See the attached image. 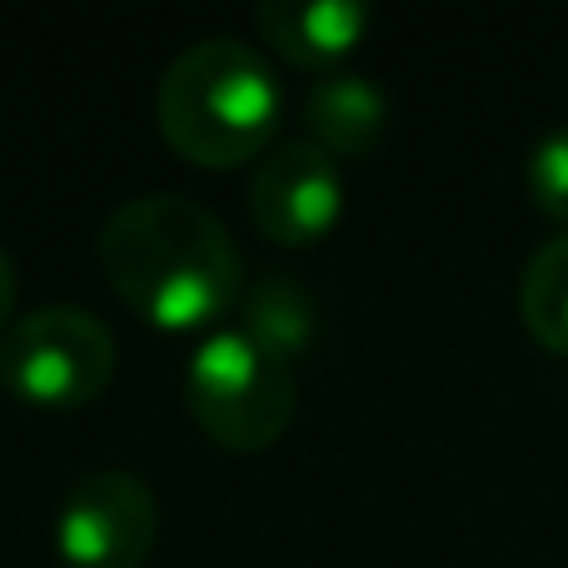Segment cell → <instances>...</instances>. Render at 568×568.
Returning <instances> with one entry per match:
<instances>
[{"label":"cell","instance_id":"1","mask_svg":"<svg viewBox=\"0 0 568 568\" xmlns=\"http://www.w3.org/2000/svg\"><path fill=\"white\" fill-rule=\"evenodd\" d=\"M100 265L130 310L165 329L220 320L245 290L225 220L180 190H145L110 210Z\"/></svg>","mask_w":568,"mask_h":568},{"label":"cell","instance_id":"2","mask_svg":"<svg viewBox=\"0 0 568 568\" xmlns=\"http://www.w3.org/2000/svg\"><path fill=\"white\" fill-rule=\"evenodd\" d=\"M165 140L195 165H235L270 150L280 120V80L260 45L235 36L190 40L155 85Z\"/></svg>","mask_w":568,"mask_h":568},{"label":"cell","instance_id":"3","mask_svg":"<svg viewBox=\"0 0 568 568\" xmlns=\"http://www.w3.org/2000/svg\"><path fill=\"white\" fill-rule=\"evenodd\" d=\"M294 369L260 349L240 324H220L185 364V404L225 449H265L294 419Z\"/></svg>","mask_w":568,"mask_h":568},{"label":"cell","instance_id":"4","mask_svg":"<svg viewBox=\"0 0 568 568\" xmlns=\"http://www.w3.org/2000/svg\"><path fill=\"white\" fill-rule=\"evenodd\" d=\"M115 374V334L85 304H36L0 334V379L30 404H85Z\"/></svg>","mask_w":568,"mask_h":568},{"label":"cell","instance_id":"5","mask_svg":"<svg viewBox=\"0 0 568 568\" xmlns=\"http://www.w3.org/2000/svg\"><path fill=\"white\" fill-rule=\"evenodd\" d=\"M160 539V499L135 469H90L70 484L55 544L70 568H140Z\"/></svg>","mask_w":568,"mask_h":568},{"label":"cell","instance_id":"6","mask_svg":"<svg viewBox=\"0 0 568 568\" xmlns=\"http://www.w3.org/2000/svg\"><path fill=\"white\" fill-rule=\"evenodd\" d=\"M344 210L339 160L310 135H290L260 155L250 175V215L275 245H314Z\"/></svg>","mask_w":568,"mask_h":568},{"label":"cell","instance_id":"7","mask_svg":"<svg viewBox=\"0 0 568 568\" xmlns=\"http://www.w3.org/2000/svg\"><path fill=\"white\" fill-rule=\"evenodd\" d=\"M304 125H310L314 145H324L334 160H359L379 145L384 125H389V95L364 70L334 65L304 95Z\"/></svg>","mask_w":568,"mask_h":568},{"label":"cell","instance_id":"8","mask_svg":"<svg viewBox=\"0 0 568 568\" xmlns=\"http://www.w3.org/2000/svg\"><path fill=\"white\" fill-rule=\"evenodd\" d=\"M374 10L364 0H260L255 26L294 65H334L369 30Z\"/></svg>","mask_w":568,"mask_h":568},{"label":"cell","instance_id":"9","mask_svg":"<svg viewBox=\"0 0 568 568\" xmlns=\"http://www.w3.org/2000/svg\"><path fill=\"white\" fill-rule=\"evenodd\" d=\"M240 314H245L240 329L284 364L310 349L314 329H320V304H314L310 284L290 270H265V275L250 280L240 290Z\"/></svg>","mask_w":568,"mask_h":568},{"label":"cell","instance_id":"10","mask_svg":"<svg viewBox=\"0 0 568 568\" xmlns=\"http://www.w3.org/2000/svg\"><path fill=\"white\" fill-rule=\"evenodd\" d=\"M519 320L544 349L568 354V235H554L524 260Z\"/></svg>","mask_w":568,"mask_h":568},{"label":"cell","instance_id":"11","mask_svg":"<svg viewBox=\"0 0 568 568\" xmlns=\"http://www.w3.org/2000/svg\"><path fill=\"white\" fill-rule=\"evenodd\" d=\"M524 185H529L534 205H539L544 215H554V220H564L568 225V120L549 125L529 145V160H524Z\"/></svg>","mask_w":568,"mask_h":568},{"label":"cell","instance_id":"12","mask_svg":"<svg viewBox=\"0 0 568 568\" xmlns=\"http://www.w3.org/2000/svg\"><path fill=\"white\" fill-rule=\"evenodd\" d=\"M16 290H20V280H16V260L6 255V245H0V334H6V324L16 320Z\"/></svg>","mask_w":568,"mask_h":568}]
</instances>
